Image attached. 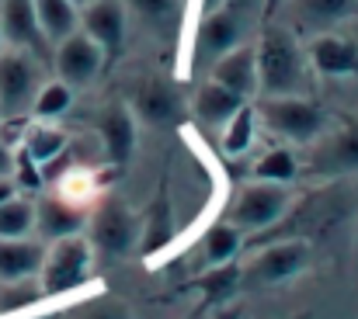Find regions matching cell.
I'll list each match as a JSON object with an SVG mask.
<instances>
[{
  "label": "cell",
  "mask_w": 358,
  "mask_h": 319,
  "mask_svg": "<svg viewBox=\"0 0 358 319\" xmlns=\"http://www.w3.org/2000/svg\"><path fill=\"white\" fill-rule=\"evenodd\" d=\"M257 91L264 98L303 94L310 84V59L299 45V35L285 24H264L257 45Z\"/></svg>",
  "instance_id": "1"
},
{
  "label": "cell",
  "mask_w": 358,
  "mask_h": 319,
  "mask_svg": "<svg viewBox=\"0 0 358 319\" xmlns=\"http://www.w3.org/2000/svg\"><path fill=\"white\" fill-rule=\"evenodd\" d=\"M261 14H264V0H223L220 7L202 14L199 17V31H195L192 63L199 70H206L223 52H230L234 45H243L247 35L254 31V24L261 21Z\"/></svg>",
  "instance_id": "2"
},
{
  "label": "cell",
  "mask_w": 358,
  "mask_h": 319,
  "mask_svg": "<svg viewBox=\"0 0 358 319\" xmlns=\"http://www.w3.org/2000/svg\"><path fill=\"white\" fill-rule=\"evenodd\" d=\"M91 257H94V250H91V243L80 232L52 239V246L45 250L42 267H38L42 295L56 299V295H70V292L84 288L87 278H91Z\"/></svg>",
  "instance_id": "3"
},
{
  "label": "cell",
  "mask_w": 358,
  "mask_h": 319,
  "mask_svg": "<svg viewBox=\"0 0 358 319\" xmlns=\"http://www.w3.org/2000/svg\"><path fill=\"white\" fill-rule=\"evenodd\" d=\"M348 205H345V195L338 188H324L317 195H310L306 202H299L296 209L289 205L285 215L264 229V236L257 239L261 246L271 243V239H306L313 232H324L327 225H334L338 218H345Z\"/></svg>",
  "instance_id": "4"
},
{
  "label": "cell",
  "mask_w": 358,
  "mask_h": 319,
  "mask_svg": "<svg viewBox=\"0 0 358 319\" xmlns=\"http://www.w3.org/2000/svg\"><path fill=\"white\" fill-rule=\"evenodd\" d=\"M42 87V59L24 49H0V118L17 121L31 111V101Z\"/></svg>",
  "instance_id": "5"
},
{
  "label": "cell",
  "mask_w": 358,
  "mask_h": 319,
  "mask_svg": "<svg viewBox=\"0 0 358 319\" xmlns=\"http://www.w3.org/2000/svg\"><path fill=\"white\" fill-rule=\"evenodd\" d=\"M139 239V218L122 198H105L87 215V243L101 260H122Z\"/></svg>",
  "instance_id": "6"
},
{
  "label": "cell",
  "mask_w": 358,
  "mask_h": 319,
  "mask_svg": "<svg viewBox=\"0 0 358 319\" xmlns=\"http://www.w3.org/2000/svg\"><path fill=\"white\" fill-rule=\"evenodd\" d=\"M257 114L275 135H282L289 142H313L320 132H327V111L303 94L264 98Z\"/></svg>",
  "instance_id": "7"
},
{
  "label": "cell",
  "mask_w": 358,
  "mask_h": 319,
  "mask_svg": "<svg viewBox=\"0 0 358 319\" xmlns=\"http://www.w3.org/2000/svg\"><path fill=\"white\" fill-rule=\"evenodd\" d=\"M306 264H310V246H306V239H275V243H264V250L243 267L240 288H243V292H254V288L285 285V281H292Z\"/></svg>",
  "instance_id": "8"
},
{
  "label": "cell",
  "mask_w": 358,
  "mask_h": 319,
  "mask_svg": "<svg viewBox=\"0 0 358 319\" xmlns=\"http://www.w3.org/2000/svg\"><path fill=\"white\" fill-rule=\"evenodd\" d=\"M358 170V121H345L334 132H320L310 142V153L299 167V174L310 177H345Z\"/></svg>",
  "instance_id": "9"
},
{
  "label": "cell",
  "mask_w": 358,
  "mask_h": 319,
  "mask_svg": "<svg viewBox=\"0 0 358 319\" xmlns=\"http://www.w3.org/2000/svg\"><path fill=\"white\" fill-rule=\"evenodd\" d=\"M292 205V191L289 184H278V181H254V184H243L230 209V222L240 225L243 232H264L268 225H275L285 209Z\"/></svg>",
  "instance_id": "10"
},
{
  "label": "cell",
  "mask_w": 358,
  "mask_h": 319,
  "mask_svg": "<svg viewBox=\"0 0 358 319\" xmlns=\"http://www.w3.org/2000/svg\"><path fill=\"white\" fill-rule=\"evenodd\" d=\"M52 66H56V77H59L63 84H70V87H87V84L101 73L105 52H101V45H98L91 35H84V31L77 28V31H70L66 38L56 42Z\"/></svg>",
  "instance_id": "11"
},
{
  "label": "cell",
  "mask_w": 358,
  "mask_h": 319,
  "mask_svg": "<svg viewBox=\"0 0 358 319\" xmlns=\"http://www.w3.org/2000/svg\"><path fill=\"white\" fill-rule=\"evenodd\" d=\"M80 31L91 35L105 59H115L129 35V7L125 0H91L80 7Z\"/></svg>",
  "instance_id": "12"
},
{
  "label": "cell",
  "mask_w": 358,
  "mask_h": 319,
  "mask_svg": "<svg viewBox=\"0 0 358 319\" xmlns=\"http://www.w3.org/2000/svg\"><path fill=\"white\" fill-rule=\"evenodd\" d=\"M0 31H3V45L10 49H24L35 59L49 56V38L38 24L35 14V0H3L0 3Z\"/></svg>",
  "instance_id": "13"
},
{
  "label": "cell",
  "mask_w": 358,
  "mask_h": 319,
  "mask_svg": "<svg viewBox=\"0 0 358 319\" xmlns=\"http://www.w3.org/2000/svg\"><path fill=\"white\" fill-rule=\"evenodd\" d=\"M278 10L285 14V28L296 35H320L348 21L358 10V0H282Z\"/></svg>",
  "instance_id": "14"
},
{
  "label": "cell",
  "mask_w": 358,
  "mask_h": 319,
  "mask_svg": "<svg viewBox=\"0 0 358 319\" xmlns=\"http://www.w3.org/2000/svg\"><path fill=\"white\" fill-rule=\"evenodd\" d=\"M306 59L324 77H355L358 73V45L352 38L334 35V31L313 35V42L306 49Z\"/></svg>",
  "instance_id": "15"
},
{
  "label": "cell",
  "mask_w": 358,
  "mask_h": 319,
  "mask_svg": "<svg viewBox=\"0 0 358 319\" xmlns=\"http://www.w3.org/2000/svg\"><path fill=\"white\" fill-rule=\"evenodd\" d=\"M209 80L230 87L243 101L257 94V52L254 45H234L230 52H223L213 66H209Z\"/></svg>",
  "instance_id": "16"
},
{
  "label": "cell",
  "mask_w": 358,
  "mask_h": 319,
  "mask_svg": "<svg viewBox=\"0 0 358 319\" xmlns=\"http://www.w3.org/2000/svg\"><path fill=\"white\" fill-rule=\"evenodd\" d=\"M98 135H101V146H105V153L115 167H125L132 160V153H136V118L122 101H112L98 114Z\"/></svg>",
  "instance_id": "17"
},
{
  "label": "cell",
  "mask_w": 358,
  "mask_h": 319,
  "mask_svg": "<svg viewBox=\"0 0 358 319\" xmlns=\"http://www.w3.org/2000/svg\"><path fill=\"white\" fill-rule=\"evenodd\" d=\"M84 225H87V212L70 198H42L35 205V229L49 243L63 236H77Z\"/></svg>",
  "instance_id": "18"
},
{
  "label": "cell",
  "mask_w": 358,
  "mask_h": 319,
  "mask_svg": "<svg viewBox=\"0 0 358 319\" xmlns=\"http://www.w3.org/2000/svg\"><path fill=\"white\" fill-rule=\"evenodd\" d=\"M132 105H136V114H139L143 121H150V125H171V121L181 114L178 91H174L167 80H160V77L143 80V84L136 87Z\"/></svg>",
  "instance_id": "19"
},
{
  "label": "cell",
  "mask_w": 358,
  "mask_h": 319,
  "mask_svg": "<svg viewBox=\"0 0 358 319\" xmlns=\"http://www.w3.org/2000/svg\"><path fill=\"white\" fill-rule=\"evenodd\" d=\"M42 257H45V246L21 236V239H10V236H0V281H24V278H35L38 267H42Z\"/></svg>",
  "instance_id": "20"
},
{
  "label": "cell",
  "mask_w": 358,
  "mask_h": 319,
  "mask_svg": "<svg viewBox=\"0 0 358 319\" xmlns=\"http://www.w3.org/2000/svg\"><path fill=\"white\" fill-rule=\"evenodd\" d=\"M240 274H243V267L234 264V260H227V264H213L206 274H199L195 281H188V288H195L202 295V306L199 309L206 313V309L227 306L240 292Z\"/></svg>",
  "instance_id": "21"
},
{
  "label": "cell",
  "mask_w": 358,
  "mask_h": 319,
  "mask_svg": "<svg viewBox=\"0 0 358 319\" xmlns=\"http://www.w3.org/2000/svg\"><path fill=\"white\" fill-rule=\"evenodd\" d=\"M247 101L234 94L230 87H223V84H216V80H206L202 87H199V94H195V114H199V121H206V125H227L234 114H237V107H243Z\"/></svg>",
  "instance_id": "22"
},
{
  "label": "cell",
  "mask_w": 358,
  "mask_h": 319,
  "mask_svg": "<svg viewBox=\"0 0 358 319\" xmlns=\"http://www.w3.org/2000/svg\"><path fill=\"white\" fill-rule=\"evenodd\" d=\"M171 239H174L171 202H167V195H160V198L153 202L150 215L139 222V239H136V246L143 250V257H153V253H157V250H164Z\"/></svg>",
  "instance_id": "23"
},
{
  "label": "cell",
  "mask_w": 358,
  "mask_h": 319,
  "mask_svg": "<svg viewBox=\"0 0 358 319\" xmlns=\"http://www.w3.org/2000/svg\"><path fill=\"white\" fill-rule=\"evenodd\" d=\"M35 14L49 42H59L80 28V7L73 0H35Z\"/></svg>",
  "instance_id": "24"
},
{
  "label": "cell",
  "mask_w": 358,
  "mask_h": 319,
  "mask_svg": "<svg viewBox=\"0 0 358 319\" xmlns=\"http://www.w3.org/2000/svg\"><path fill=\"white\" fill-rule=\"evenodd\" d=\"M66 132L63 128H56V125H45V121H38V125H31L28 132H24V153L38 163V170L42 167H49L56 156H63V149H66Z\"/></svg>",
  "instance_id": "25"
},
{
  "label": "cell",
  "mask_w": 358,
  "mask_h": 319,
  "mask_svg": "<svg viewBox=\"0 0 358 319\" xmlns=\"http://www.w3.org/2000/svg\"><path fill=\"white\" fill-rule=\"evenodd\" d=\"M202 257H206V264L213 267V264H227V260H234L237 257V250L243 246V229L234 225V222H216V225H209V232L202 236Z\"/></svg>",
  "instance_id": "26"
},
{
  "label": "cell",
  "mask_w": 358,
  "mask_h": 319,
  "mask_svg": "<svg viewBox=\"0 0 358 319\" xmlns=\"http://www.w3.org/2000/svg\"><path fill=\"white\" fill-rule=\"evenodd\" d=\"M125 7L136 21H143L153 31H164L181 17V0H125Z\"/></svg>",
  "instance_id": "27"
},
{
  "label": "cell",
  "mask_w": 358,
  "mask_h": 319,
  "mask_svg": "<svg viewBox=\"0 0 358 319\" xmlns=\"http://www.w3.org/2000/svg\"><path fill=\"white\" fill-rule=\"evenodd\" d=\"M35 229V205L28 198H7L0 202V236H10V239H21Z\"/></svg>",
  "instance_id": "28"
},
{
  "label": "cell",
  "mask_w": 358,
  "mask_h": 319,
  "mask_svg": "<svg viewBox=\"0 0 358 319\" xmlns=\"http://www.w3.org/2000/svg\"><path fill=\"white\" fill-rule=\"evenodd\" d=\"M70 101H73V87L63 84V80H49V84L38 87V94L31 101V114L38 121H52V118H59L70 107Z\"/></svg>",
  "instance_id": "29"
},
{
  "label": "cell",
  "mask_w": 358,
  "mask_h": 319,
  "mask_svg": "<svg viewBox=\"0 0 358 319\" xmlns=\"http://www.w3.org/2000/svg\"><path fill=\"white\" fill-rule=\"evenodd\" d=\"M296 174H299V160H296L289 149H271V153H264V156L254 163V177H257V181L289 184V181H296Z\"/></svg>",
  "instance_id": "30"
},
{
  "label": "cell",
  "mask_w": 358,
  "mask_h": 319,
  "mask_svg": "<svg viewBox=\"0 0 358 319\" xmlns=\"http://www.w3.org/2000/svg\"><path fill=\"white\" fill-rule=\"evenodd\" d=\"M254 121H257V111L250 105L237 107V114L223 125L227 132H223V149L230 153V156H240L250 142H254Z\"/></svg>",
  "instance_id": "31"
},
{
  "label": "cell",
  "mask_w": 358,
  "mask_h": 319,
  "mask_svg": "<svg viewBox=\"0 0 358 319\" xmlns=\"http://www.w3.org/2000/svg\"><path fill=\"white\" fill-rule=\"evenodd\" d=\"M42 295V285L35 278H24V281H0V313H17V309H28L35 306Z\"/></svg>",
  "instance_id": "32"
},
{
  "label": "cell",
  "mask_w": 358,
  "mask_h": 319,
  "mask_svg": "<svg viewBox=\"0 0 358 319\" xmlns=\"http://www.w3.org/2000/svg\"><path fill=\"white\" fill-rule=\"evenodd\" d=\"M77 319H132L129 316V309L122 306L119 299H112V295H101V299H94V302H87Z\"/></svg>",
  "instance_id": "33"
},
{
  "label": "cell",
  "mask_w": 358,
  "mask_h": 319,
  "mask_svg": "<svg viewBox=\"0 0 358 319\" xmlns=\"http://www.w3.org/2000/svg\"><path fill=\"white\" fill-rule=\"evenodd\" d=\"M14 174V149L7 146V139L0 135V177H10Z\"/></svg>",
  "instance_id": "34"
},
{
  "label": "cell",
  "mask_w": 358,
  "mask_h": 319,
  "mask_svg": "<svg viewBox=\"0 0 358 319\" xmlns=\"http://www.w3.org/2000/svg\"><path fill=\"white\" fill-rule=\"evenodd\" d=\"M17 195V184L10 181V177H0V202H7V198H14Z\"/></svg>",
  "instance_id": "35"
},
{
  "label": "cell",
  "mask_w": 358,
  "mask_h": 319,
  "mask_svg": "<svg viewBox=\"0 0 358 319\" xmlns=\"http://www.w3.org/2000/svg\"><path fill=\"white\" fill-rule=\"evenodd\" d=\"M220 3H223V0H199V17H202V14H209L213 7H220Z\"/></svg>",
  "instance_id": "36"
},
{
  "label": "cell",
  "mask_w": 358,
  "mask_h": 319,
  "mask_svg": "<svg viewBox=\"0 0 358 319\" xmlns=\"http://www.w3.org/2000/svg\"><path fill=\"white\" fill-rule=\"evenodd\" d=\"M278 7H282V0H264V14H268V17H271Z\"/></svg>",
  "instance_id": "37"
},
{
  "label": "cell",
  "mask_w": 358,
  "mask_h": 319,
  "mask_svg": "<svg viewBox=\"0 0 358 319\" xmlns=\"http://www.w3.org/2000/svg\"><path fill=\"white\" fill-rule=\"evenodd\" d=\"M216 319H240V309H230V313H220Z\"/></svg>",
  "instance_id": "38"
},
{
  "label": "cell",
  "mask_w": 358,
  "mask_h": 319,
  "mask_svg": "<svg viewBox=\"0 0 358 319\" xmlns=\"http://www.w3.org/2000/svg\"><path fill=\"white\" fill-rule=\"evenodd\" d=\"M292 319H313V313H299V316H292Z\"/></svg>",
  "instance_id": "39"
},
{
  "label": "cell",
  "mask_w": 358,
  "mask_h": 319,
  "mask_svg": "<svg viewBox=\"0 0 358 319\" xmlns=\"http://www.w3.org/2000/svg\"><path fill=\"white\" fill-rule=\"evenodd\" d=\"M73 3H77V7H84V3H91V0H73Z\"/></svg>",
  "instance_id": "40"
},
{
  "label": "cell",
  "mask_w": 358,
  "mask_h": 319,
  "mask_svg": "<svg viewBox=\"0 0 358 319\" xmlns=\"http://www.w3.org/2000/svg\"><path fill=\"white\" fill-rule=\"evenodd\" d=\"M0 49H3V31H0Z\"/></svg>",
  "instance_id": "41"
},
{
  "label": "cell",
  "mask_w": 358,
  "mask_h": 319,
  "mask_svg": "<svg viewBox=\"0 0 358 319\" xmlns=\"http://www.w3.org/2000/svg\"><path fill=\"white\" fill-rule=\"evenodd\" d=\"M52 319H63V316H52Z\"/></svg>",
  "instance_id": "42"
},
{
  "label": "cell",
  "mask_w": 358,
  "mask_h": 319,
  "mask_svg": "<svg viewBox=\"0 0 358 319\" xmlns=\"http://www.w3.org/2000/svg\"><path fill=\"white\" fill-rule=\"evenodd\" d=\"M0 121H3V118H0Z\"/></svg>",
  "instance_id": "43"
}]
</instances>
